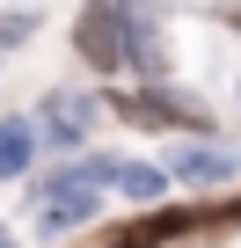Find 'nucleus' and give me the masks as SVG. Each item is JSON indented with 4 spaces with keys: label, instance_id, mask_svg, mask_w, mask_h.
<instances>
[{
    "label": "nucleus",
    "instance_id": "4",
    "mask_svg": "<svg viewBox=\"0 0 241 248\" xmlns=\"http://www.w3.org/2000/svg\"><path fill=\"white\" fill-rule=\"evenodd\" d=\"M117 37H125V59L139 66V73H168V44H161V15L146 8V0H125L117 8Z\"/></svg>",
    "mask_w": 241,
    "mask_h": 248
},
{
    "label": "nucleus",
    "instance_id": "5",
    "mask_svg": "<svg viewBox=\"0 0 241 248\" xmlns=\"http://www.w3.org/2000/svg\"><path fill=\"white\" fill-rule=\"evenodd\" d=\"M117 117H132V124H154V132H176V124H205V109L197 102H176V95H154V88H139V95H117Z\"/></svg>",
    "mask_w": 241,
    "mask_h": 248
},
{
    "label": "nucleus",
    "instance_id": "2",
    "mask_svg": "<svg viewBox=\"0 0 241 248\" xmlns=\"http://www.w3.org/2000/svg\"><path fill=\"white\" fill-rule=\"evenodd\" d=\"M73 51L110 73V66H125V37H117V0H80V22H73Z\"/></svg>",
    "mask_w": 241,
    "mask_h": 248
},
{
    "label": "nucleus",
    "instance_id": "6",
    "mask_svg": "<svg viewBox=\"0 0 241 248\" xmlns=\"http://www.w3.org/2000/svg\"><path fill=\"white\" fill-rule=\"evenodd\" d=\"M212 212H146V219H132V226H117L110 233V248H161V241H176V233H190V226H205Z\"/></svg>",
    "mask_w": 241,
    "mask_h": 248
},
{
    "label": "nucleus",
    "instance_id": "3",
    "mask_svg": "<svg viewBox=\"0 0 241 248\" xmlns=\"http://www.w3.org/2000/svg\"><path fill=\"white\" fill-rule=\"evenodd\" d=\"M30 124V146H80L88 139V124H95V102L88 95H51L37 117H22Z\"/></svg>",
    "mask_w": 241,
    "mask_h": 248
},
{
    "label": "nucleus",
    "instance_id": "7",
    "mask_svg": "<svg viewBox=\"0 0 241 248\" xmlns=\"http://www.w3.org/2000/svg\"><path fill=\"white\" fill-rule=\"evenodd\" d=\"M176 175L183 183H226V175H241V154L234 146H183L176 154Z\"/></svg>",
    "mask_w": 241,
    "mask_h": 248
},
{
    "label": "nucleus",
    "instance_id": "11",
    "mask_svg": "<svg viewBox=\"0 0 241 248\" xmlns=\"http://www.w3.org/2000/svg\"><path fill=\"white\" fill-rule=\"evenodd\" d=\"M0 248H15V241H8V226H0Z\"/></svg>",
    "mask_w": 241,
    "mask_h": 248
},
{
    "label": "nucleus",
    "instance_id": "1",
    "mask_svg": "<svg viewBox=\"0 0 241 248\" xmlns=\"http://www.w3.org/2000/svg\"><path fill=\"white\" fill-rule=\"evenodd\" d=\"M95 212H102V190H95L80 168H66V175H44V183H37V204H30L37 233H73V226H88Z\"/></svg>",
    "mask_w": 241,
    "mask_h": 248
},
{
    "label": "nucleus",
    "instance_id": "9",
    "mask_svg": "<svg viewBox=\"0 0 241 248\" xmlns=\"http://www.w3.org/2000/svg\"><path fill=\"white\" fill-rule=\"evenodd\" d=\"M30 30H37V22H30V15H0V51H15V44H22V37H30Z\"/></svg>",
    "mask_w": 241,
    "mask_h": 248
},
{
    "label": "nucleus",
    "instance_id": "8",
    "mask_svg": "<svg viewBox=\"0 0 241 248\" xmlns=\"http://www.w3.org/2000/svg\"><path fill=\"white\" fill-rule=\"evenodd\" d=\"M22 168H30V124H22V117H8V124H0V183L22 175Z\"/></svg>",
    "mask_w": 241,
    "mask_h": 248
},
{
    "label": "nucleus",
    "instance_id": "10",
    "mask_svg": "<svg viewBox=\"0 0 241 248\" xmlns=\"http://www.w3.org/2000/svg\"><path fill=\"white\" fill-rule=\"evenodd\" d=\"M212 219H234V226H241V197H234V204H219V212H212Z\"/></svg>",
    "mask_w": 241,
    "mask_h": 248
}]
</instances>
